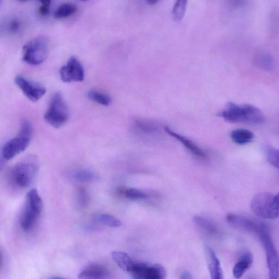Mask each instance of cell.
Listing matches in <instances>:
<instances>
[{
	"mask_svg": "<svg viewBox=\"0 0 279 279\" xmlns=\"http://www.w3.org/2000/svg\"><path fill=\"white\" fill-rule=\"evenodd\" d=\"M253 263V255L249 252H246L241 256L239 261L233 268V275L236 278H241L251 267Z\"/></svg>",
	"mask_w": 279,
	"mask_h": 279,
	"instance_id": "16",
	"label": "cell"
},
{
	"mask_svg": "<svg viewBox=\"0 0 279 279\" xmlns=\"http://www.w3.org/2000/svg\"><path fill=\"white\" fill-rule=\"evenodd\" d=\"M37 171L36 160L32 158L23 160L13 168L11 176L14 183L21 188L31 184Z\"/></svg>",
	"mask_w": 279,
	"mask_h": 279,
	"instance_id": "6",
	"label": "cell"
},
{
	"mask_svg": "<svg viewBox=\"0 0 279 279\" xmlns=\"http://www.w3.org/2000/svg\"><path fill=\"white\" fill-rule=\"evenodd\" d=\"M94 220L97 222L111 227H118L122 225L119 219L108 214H98L95 216Z\"/></svg>",
	"mask_w": 279,
	"mask_h": 279,
	"instance_id": "24",
	"label": "cell"
},
{
	"mask_svg": "<svg viewBox=\"0 0 279 279\" xmlns=\"http://www.w3.org/2000/svg\"><path fill=\"white\" fill-rule=\"evenodd\" d=\"M69 111L62 95L56 94L51 99L49 108L45 114L46 121L56 128L61 127L69 120Z\"/></svg>",
	"mask_w": 279,
	"mask_h": 279,
	"instance_id": "5",
	"label": "cell"
},
{
	"mask_svg": "<svg viewBox=\"0 0 279 279\" xmlns=\"http://www.w3.org/2000/svg\"><path fill=\"white\" fill-rule=\"evenodd\" d=\"M110 275L108 268L103 265L93 264L84 268L79 274L80 278H106Z\"/></svg>",
	"mask_w": 279,
	"mask_h": 279,
	"instance_id": "15",
	"label": "cell"
},
{
	"mask_svg": "<svg viewBox=\"0 0 279 279\" xmlns=\"http://www.w3.org/2000/svg\"><path fill=\"white\" fill-rule=\"evenodd\" d=\"M255 62L257 67L265 71H271L274 66L273 58L267 53L258 54L255 59Z\"/></svg>",
	"mask_w": 279,
	"mask_h": 279,
	"instance_id": "21",
	"label": "cell"
},
{
	"mask_svg": "<svg viewBox=\"0 0 279 279\" xmlns=\"http://www.w3.org/2000/svg\"><path fill=\"white\" fill-rule=\"evenodd\" d=\"M39 1L42 5L48 7L50 6L51 2H52V0H39Z\"/></svg>",
	"mask_w": 279,
	"mask_h": 279,
	"instance_id": "34",
	"label": "cell"
},
{
	"mask_svg": "<svg viewBox=\"0 0 279 279\" xmlns=\"http://www.w3.org/2000/svg\"><path fill=\"white\" fill-rule=\"evenodd\" d=\"M120 191L126 198L132 200H144L147 198V194L145 192L137 189H122Z\"/></svg>",
	"mask_w": 279,
	"mask_h": 279,
	"instance_id": "27",
	"label": "cell"
},
{
	"mask_svg": "<svg viewBox=\"0 0 279 279\" xmlns=\"http://www.w3.org/2000/svg\"><path fill=\"white\" fill-rule=\"evenodd\" d=\"M182 279H190L192 278L193 277L192 275L188 271H185L181 277Z\"/></svg>",
	"mask_w": 279,
	"mask_h": 279,
	"instance_id": "33",
	"label": "cell"
},
{
	"mask_svg": "<svg viewBox=\"0 0 279 279\" xmlns=\"http://www.w3.org/2000/svg\"><path fill=\"white\" fill-rule=\"evenodd\" d=\"M78 202L81 208L86 207L88 204V196L84 188H80L78 192Z\"/></svg>",
	"mask_w": 279,
	"mask_h": 279,
	"instance_id": "29",
	"label": "cell"
},
{
	"mask_svg": "<svg viewBox=\"0 0 279 279\" xmlns=\"http://www.w3.org/2000/svg\"><path fill=\"white\" fill-rule=\"evenodd\" d=\"M78 10L75 4L65 3L59 6L54 13V18L56 19H62L73 15Z\"/></svg>",
	"mask_w": 279,
	"mask_h": 279,
	"instance_id": "19",
	"label": "cell"
},
{
	"mask_svg": "<svg viewBox=\"0 0 279 279\" xmlns=\"http://www.w3.org/2000/svg\"><path fill=\"white\" fill-rule=\"evenodd\" d=\"M14 81L24 95L33 102L39 100L46 94V89L44 86L30 81L22 76H16Z\"/></svg>",
	"mask_w": 279,
	"mask_h": 279,
	"instance_id": "12",
	"label": "cell"
},
{
	"mask_svg": "<svg viewBox=\"0 0 279 279\" xmlns=\"http://www.w3.org/2000/svg\"><path fill=\"white\" fill-rule=\"evenodd\" d=\"M219 115L225 120L231 123L259 124L263 123L265 120V115L261 110L250 104L228 103L226 108Z\"/></svg>",
	"mask_w": 279,
	"mask_h": 279,
	"instance_id": "1",
	"label": "cell"
},
{
	"mask_svg": "<svg viewBox=\"0 0 279 279\" xmlns=\"http://www.w3.org/2000/svg\"><path fill=\"white\" fill-rule=\"evenodd\" d=\"M160 0H146V3L149 5H154L158 3Z\"/></svg>",
	"mask_w": 279,
	"mask_h": 279,
	"instance_id": "35",
	"label": "cell"
},
{
	"mask_svg": "<svg viewBox=\"0 0 279 279\" xmlns=\"http://www.w3.org/2000/svg\"><path fill=\"white\" fill-rule=\"evenodd\" d=\"M60 74L61 80L65 82H81L84 78L83 67L75 56L71 57L61 68Z\"/></svg>",
	"mask_w": 279,
	"mask_h": 279,
	"instance_id": "11",
	"label": "cell"
},
{
	"mask_svg": "<svg viewBox=\"0 0 279 279\" xmlns=\"http://www.w3.org/2000/svg\"><path fill=\"white\" fill-rule=\"evenodd\" d=\"M112 257L116 265L124 271L130 272L135 262L127 254L121 251H113Z\"/></svg>",
	"mask_w": 279,
	"mask_h": 279,
	"instance_id": "17",
	"label": "cell"
},
{
	"mask_svg": "<svg viewBox=\"0 0 279 279\" xmlns=\"http://www.w3.org/2000/svg\"><path fill=\"white\" fill-rule=\"evenodd\" d=\"M32 134L31 124L28 120H23L18 134L5 143L2 151L3 158L10 160L26 149L30 144Z\"/></svg>",
	"mask_w": 279,
	"mask_h": 279,
	"instance_id": "3",
	"label": "cell"
},
{
	"mask_svg": "<svg viewBox=\"0 0 279 279\" xmlns=\"http://www.w3.org/2000/svg\"><path fill=\"white\" fill-rule=\"evenodd\" d=\"M50 41L45 36L33 38L23 48V60L30 65L37 66L44 62L49 51Z\"/></svg>",
	"mask_w": 279,
	"mask_h": 279,
	"instance_id": "4",
	"label": "cell"
},
{
	"mask_svg": "<svg viewBox=\"0 0 279 279\" xmlns=\"http://www.w3.org/2000/svg\"><path fill=\"white\" fill-rule=\"evenodd\" d=\"M231 138L237 144L244 145L251 142L254 138V135L249 130L238 129L231 133Z\"/></svg>",
	"mask_w": 279,
	"mask_h": 279,
	"instance_id": "18",
	"label": "cell"
},
{
	"mask_svg": "<svg viewBox=\"0 0 279 279\" xmlns=\"http://www.w3.org/2000/svg\"><path fill=\"white\" fill-rule=\"evenodd\" d=\"M50 12V7L41 5L39 8V13L42 16H47Z\"/></svg>",
	"mask_w": 279,
	"mask_h": 279,
	"instance_id": "31",
	"label": "cell"
},
{
	"mask_svg": "<svg viewBox=\"0 0 279 279\" xmlns=\"http://www.w3.org/2000/svg\"><path fill=\"white\" fill-rule=\"evenodd\" d=\"M80 1H82V2H87V1H89V0H80Z\"/></svg>",
	"mask_w": 279,
	"mask_h": 279,
	"instance_id": "37",
	"label": "cell"
},
{
	"mask_svg": "<svg viewBox=\"0 0 279 279\" xmlns=\"http://www.w3.org/2000/svg\"><path fill=\"white\" fill-rule=\"evenodd\" d=\"M245 0H229V5L233 8H238L241 6Z\"/></svg>",
	"mask_w": 279,
	"mask_h": 279,
	"instance_id": "32",
	"label": "cell"
},
{
	"mask_svg": "<svg viewBox=\"0 0 279 279\" xmlns=\"http://www.w3.org/2000/svg\"><path fill=\"white\" fill-rule=\"evenodd\" d=\"M133 126L135 131L144 135L155 134L158 131L157 125L150 121L137 120L134 123Z\"/></svg>",
	"mask_w": 279,
	"mask_h": 279,
	"instance_id": "20",
	"label": "cell"
},
{
	"mask_svg": "<svg viewBox=\"0 0 279 279\" xmlns=\"http://www.w3.org/2000/svg\"><path fill=\"white\" fill-rule=\"evenodd\" d=\"M130 273L134 278L139 279H163L167 274L161 265L143 263H135Z\"/></svg>",
	"mask_w": 279,
	"mask_h": 279,
	"instance_id": "9",
	"label": "cell"
},
{
	"mask_svg": "<svg viewBox=\"0 0 279 279\" xmlns=\"http://www.w3.org/2000/svg\"><path fill=\"white\" fill-rule=\"evenodd\" d=\"M228 223L240 230L259 235L268 230L263 223L243 216L229 214L226 216Z\"/></svg>",
	"mask_w": 279,
	"mask_h": 279,
	"instance_id": "10",
	"label": "cell"
},
{
	"mask_svg": "<svg viewBox=\"0 0 279 279\" xmlns=\"http://www.w3.org/2000/svg\"><path fill=\"white\" fill-rule=\"evenodd\" d=\"M164 130L167 134L170 135L171 137L182 143L183 145L190 152V153L192 155L202 159H205L207 158V156L205 153V152L197 146L195 143L193 142L190 140L183 137L182 135L175 133L168 127H165Z\"/></svg>",
	"mask_w": 279,
	"mask_h": 279,
	"instance_id": "14",
	"label": "cell"
},
{
	"mask_svg": "<svg viewBox=\"0 0 279 279\" xmlns=\"http://www.w3.org/2000/svg\"><path fill=\"white\" fill-rule=\"evenodd\" d=\"M72 177L74 180L80 182H92L98 178L97 176L94 172L84 170V169L75 171L72 173Z\"/></svg>",
	"mask_w": 279,
	"mask_h": 279,
	"instance_id": "22",
	"label": "cell"
},
{
	"mask_svg": "<svg viewBox=\"0 0 279 279\" xmlns=\"http://www.w3.org/2000/svg\"><path fill=\"white\" fill-rule=\"evenodd\" d=\"M194 221L197 225L203 230L209 234H216L218 232L216 226L205 218L196 216L194 218Z\"/></svg>",
	"mask_w": 279,
	"mask_h": 279,
	"instance_id": "26",
	"label": "cell"
},
{
	"mask_svg": "<svg viewBox=\"0 0 279 279\" xmlns=\"http://www.w3.org/2000/svg\"><path fill=\"white\" fill-rule=\"evenodd\" d=\"M259 236L265 251L269 277L270 278L277 279L279 277V256L271 237L268 230L262 232Z\"/></svg>",
	"mask_w": 279,
	"mask_h": 279,
	"instance_id": "7",
	"label": "cell"
},
{
	"mask_svg": "<svg viewBox=\"0 0 279 279\" xmlns=\"http://www.w3.org/2000/svg\"><path fill=\"white\" fill-rule=\"evenodd\" d=\"M42 210L43 202L37 190L33 189L27 194L20 218V224L23 230L28 231L32 229Z\"/></svg>",
	"mask_w": 279,
	"mask_h": 279,
	"instance_id": "2",
	"label": "cell"
},
{
	"mask_svg": "<svg viewBox=\"0 0 279 279\" xmlns=\"http://www.w3.org/2000/svg\"><path fill=\"white\" fill-rule=\"evenodd\" d=\"M88 96L91 100L103 106H108L112 102L111 97L98 91H90L88 92Z\"/></svg>",
	"mask_w": 279,
	"mask_h": 279,
	"instance_id": "25",
	"label": "cell"
},
{
	"mask_svg": "<svg viewBox=\"0 0 279 279\" xmlns=\"http://www.w3.org/2000/svg\"><path fill=\"white\" fill-rule=\"evenodd\" d=\"M266 156L268 162L279 169V149L270 147L267 151Z\"/></svg>",
	"mask_w": 279,
	"mask_h": 279,
	"instance_id": "28",
	"label": "cell"
},
{
	"mask_svg": "<svg viewBox=\"0 0 279 279\" xmlns=\"http://www.w3.org/2000/svg\"><path fill=\"white\" fill-rule=\"evenodd\" d=\"M18 1L21 2H25L28 1V0H18Z\"/></svg>",
	"mask_w": 279,
	"mask_h": 279,
	"instance_id": "36",
	"label": "cell"
},
{
	"mask_svg": "<svg viewBox=\"0 0 279 279\" xmlns=\"http://www.w3.org/2000/svg\"><path fill=\"white\" fill-rule=\"evenodd\" d=\"M274 194L260 192L252 199L250 208L257 217L266 219H274L273 213Z\"/></svg>",
	"mask_w": 279,
	"mask_h": 279,
	"instance_id": "8",
	"label": "cell"
},
{
	"mask_svg": "<svg viewBox=\"0 0 279 279\" xmlns=\"http://www.w3.org/2000/svg\"><path fill=\"white\" fill-rule=\"evenodd\" d=\"M20 28V23L18 20L16 19L11 22L9 25V30L12 33H16Z\"/></svg>",
	"mask_w": 279,
	"mask_h": 279,
	"instance_id": "30",
	"label": "cell"
},
{
	"mask_svg": "<svg viewBox=\"0 0 279 279\" xmlns=\"http://www.w3.org/2000/svg\"><path fill=\"white\" fill-rule=\"evenodd\" d=\"M188 0H176L173 10V16L176 22L181 21L184 16Z\"/></svg>",
	"mask_w": 279,
	"mask_h": 279,
	"instance_id": "23",
	"label": "cell"
},
{
	"mask_svg": "<svg viewBox=\"0 0 279 279\" xmlns=\"http://www.w3.org/2000/svg\"><path fill=\"white\" fill-rule=\"evenodd\" d=\"M205 251L211 278L213 279L223 278V272L221 263H220L214 251L212 248L207 246L205 247Z\"/></svg>",
	"mask_w": 279,
	"mask_h": 279,
	"instance_id": "13",
	"label": "cell"
}]
</instances>
